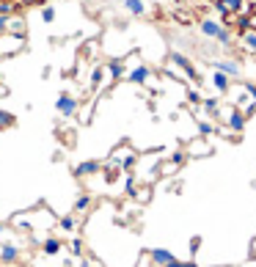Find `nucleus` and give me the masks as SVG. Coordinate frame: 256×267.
I'll list each match as a JSON object with an SVG mask.
<instances>
[{
  "mask_svg": "<svg viewBox=\"0 0 256 267\" xmlns=\"http://www.w3.org/2000/svg\"><path fill=\"white\" fill-rule=\"evenodd\" d=\"M199 30H201V36L218 42L221 47H231V28H226L223 22L212 20V17H204V20L199 22Z\"/></svg>",
  "mask_w": 256,
  "mask_h": 267,
  "instance_id": "f257e3e1",
  "label": "nucleus"
},
{
  "mask_svg": "<svg viewBox=\"0 0 256 267\" xmlns=\"http://www.w3.org/2000/svg\"><path fill=\"white\" fill-rule=\"evenodd\" d=\"M77 97H72L69 91H61L58 94V99H56V110H58V116H63V119H72V116H77Z\"/></svg>",
  "mask_w": 256,
  "mask_h": 267,
  "instance_id": "f03ea898",
  "label": "nucleus"
},
{
  "mask_svg": "<svg viewBox=\"0 0 256 267\" xmlns=\"http://www.w3.org/2000/svg\"><path fill=\"white\" fill-rule=\"evenodd\" d=\"M215 11L221 17H234L242 11V6H245V0H212Z\"/></svg>",
  "mask_w": 256,
  "mask_h": 267,
  "instance_id": "7ed1b4c3",
  "label": "nucleus"
},
{
  "mask_svg": "<svg viewBox=\"0 0 256 267\" xmlns=\"http://www.w3.org/2000/svg\"><path fill=\"white\" fill-rule=\"evenodd\" d=\"M168 58H171V63H176V66H179V69L185 72V75H187L190 80H196V83L201 80V78H199V72H196V66L190 63V58H187V55H182V53H176V50H173V53H171Z\"/></svg>",
  "mask_w": 256,
  "mask_h": 267,
  "instance_id": "20e7f679",
  "label": "nucleus"
},
{
  "mask_svg": "<svg viewBox=\"0 0 256 267\" xmlns=\"http://www.w3.org/2000/svg\"><path fill=\"white\" fill-rule=\"evenodd\" d=\"M20 256H22V248L17 245V242H3V245H0V262H3V265H17V262H20Z\"/></svg>",
  "mask_w": 256,
  "mask_h": 267,
  "instance_id": "39448f33",
  "label": "nucleus"
},
{
  "mask_svg": "<svg viewBox=\"0 0 256 267\" xmlns=\"http://www.w3.org/2000/svg\"><path fill=\"white\" fill-rule=\"evenodd\" d=\"M149 259H152V265H157V267H171L173 262H176V256H173L168 248H152V251H149Z\"/></svg>",
  "mask_w": 256,
  "mask_h": 267,
  "instance_id": "423d86ee",
  "label": "nucleus"
},
{
  "mask_svg": "<svg viewBox=\"0 0 256 267\" xmlns=\"http://www.w3.org/2000/svg\"><path fill=\"white\" fill-rule=\"evenodd\" d=\"M102 171V162L99 160H83L80 165H75V176L77 179H88V176L99 174Z\"/></svg>",
  "mask_w": 256,
  "mask_h": 267,
  "instance_id": "0eeeda50",
  "label": "nucleus"
},
{
  "mask_svg": "<svg viewBox=\"0 0 256 267\" xmlns=\"http://www.w3.org/2000/svg\"><path fill=\"white\" fill-rule=\"evenodd\" d=\"M149 78H152V69H149L146 63H138L135 69H130V72H127V80H130L132 85H143Z\"/></svg>",
  "mask_w": 256,
  "mask_h": 267,
  "instance_id": "6e6552de",
  "label": "nucleus"
},
{
  "mask_svg": "<svg viewBox=\"0 0 256 267\" xmlns=\"http://www.w3.org/2000/svg\"><path fill=\"white\" fill-rule=\"evenodd\" d=\"M212 69L215 72H223L226 78H240V75H242V66L237 61H212Z\"/></svg>",
  "mask_w": 256,
  "mask_h": 267,
  "instance_id": "1a4fd4ad",
  "label": "nucleus"
},
{
  "mask_svg": "<svg viewBox=\"0 0 256 267\" xmlns=\"http://www.w3.org/2000/svg\"><path fill=\"white\" fill-rule=\"evenodd\" d=\"M91 207H94V196L91 193H80V196L75 198V207H72V212L75 215H83V212H88Z\"/></svg>",
  "mask_w": 256,
  "mask_h": 267,
  "instance_id": "9d476101",
  "label": "nucleus"
},
{
  "mask_svg": "<svg viewBox=\"0 0 256 267\" xmlns=\"http://www.w3.org/2000/svg\"><path fill=\"white\" fill-rule=\"evenodd\" d=\"M245 113L240 110V107H234V110L228 113V130H234V133H242L245 130Z\"/></svg>",
  "mask_w": 256,
  "mask_h": 267,
  "instance_id": "9b49d317",
  "label": "nucleus"
},
{
  "mask_svg": "<svg viewBox=\"0 0 256 267\" xmlns=\"http://www.w3.org/2000/svg\"><path fill=\"white\" fill-rule=\"evenodd\" d=\"M121 6H124V11L127 14H132V17H143L146 14V3L143 0H121Z\"/></svg>",
  "mask_w": 256,
  "mask_h": 267,
  "instance_id": "f8f14e48",
  "label": "nucleus"
},
{
  "mask_svg": "<svg viewBox=\"0 0 256 267\" xmlns=\"http://www.w3.org/2000/svg\"><path fill=\"white\" fill-rule=\"evenodd\" d=\"M105 72H108L113 80H118V78H124V75H127V66H124V61H121V58H116V61H111L108 66H105Z\"/></svg>",
  "mask_w": 256,
  "mask_h": 267,
  "instance_id": "ddd939ff",
  "label": "nucleus"
},
{
  "mask_svg": "<svg viewBox=\"0 0 256 267\" xmlns=\"http://www.w3.org/2000/svg\"><path fill=\"white\" fill-rule=\"evenodd\" d=\"M61 248H63V240H58V237H47L42 242V253H47V256H56V253H61Z\"/></svg>",
  "mask_w": 256,
  "mask_h": 267,
  "instance_id": "4468645a",
  "label": "nucleus"
},
{
  "mask_svg": "<svg viewBox=\"0 0 256 267\" xmlns=\"http://www.w3.org/2000/svg\"><path fill=\"white\" fill-rule=\"evenodd\" d=\"M212 152V146H209L207 141H193L190 146H187V157L193 155V157H204V155H209Z\"/></svg>",
  "mask_w": 256,
  "mask_h": 267,
  "instance_id": "2eb2a0df",
  "label": "nucleus"
},
{
  "mask_svg": "<svg viewBox=\"0 0 256 267\" xmlns=\"http://www.w3.org/2000/svg\"><path fill=\"white\" fill-rule=\"evenodd\" d=\"M212 85L218 94H228V78L223 72H212Z\"/></svg>",
  "mask_w": 256,
  "mask_h": 267,
  "instance_id": "dca6fc26",
  "label": "nucleus"
},
{
  "mask_svg": "<svg viewBox=\"0 0 256 267\" xmlns=\"http://www.w3.org/2000/svg\"><path fill=\"white\" fill-rule=\"evenodd\" d=\"M201 107H204V113H207V116H218V107H221V99L218 97H209V99H204V102H201Z\"/></svg>",
  "mask_w": 256,
  "mask_h": 267,
  "instance_id": "f3484780",
  "label": "nucleus"
},
{
  "mask_svg": "<svg viewBox=\"0 0 256 267\" xmlns=\"http://www.w3.org/2000/svg\"><path fill=\"white\" fill-rule=\"evenodd\" d=\"M58 229H61V232H75L77 229V218L75 215H63V218H58Z\"/></svg>",
  "mask_w": 256,
  "mask_h": 267,
  "instance_id": "a211bd4d",
  "label": "nucleus"
},
{
  "mask_svg": "<svg viewBox=\"0 0 256 267\" xmlns=\"http://www.w3.org/2000/svg\"><path fill=\"white\" fill-rule=\"evenodd\" d=\"M242 47H245V53H256V30L242 33Z\"/></svg>",
  "mask_w": 256,
  "mask_h": 267,
  "instance_id": "6ab92c4d",
  "label": "nucleus"
},
{
  "mask_svg": "<svg viewBox=\"0 0 256 267\" xmlns=\"http://www.w3.org/2000/svg\"><path fill=\"white\" fill-rule=\"evenodd\" d=\"M102 78H105V66H97V69L91 72V91H97L99 85H102Z\"/></svg>",
  "mask_w": 256,
  "mask_h": 267,
  "instance_id": "aec40b11",
  "label": "nucleus"
},
{
  "mask_svg": "<svg viewBox=\"0 0 256 267\" xmlns=\"http://www.w3.org/2000/svg\"><path fill=\"white\" fill-rule=\"evenodd\" d=\"M251 25H254V22H251L248 14H240V17H237V28H240V33H248V30H254Z\"/></svg>",
  "mask_w": 256,
  "mask_h": 267,
  "instance_id": "412c9836",
  "label": "nucleus"
},
{
  "mask_svg": "<svg viewBox=\"0 0 256 267\" xmlns=\"http://www.w3.org/2000/svg\"><path fill=\"white\" fill-rule=\"evenodd\" d=\"M14 116H11V113L8 110H0V130H8V127H14Z\"/></svg>",
  "mask_w": 256,
  "mask_h": 267,
  "instance_id": "4be33fe9",
  "label": "nucleus"
},
{
  "mask_svg": "<svg viewBox=\"0 0 256 267\" xmlns=\"http://www.w3.org/2000/svg\"><path fill=\"white\" fill-rule=\"evenodd\" d=\"M124 187H127V196H138V187H135V174H127L124 176Z\"/></svg>",
  "mask_w": 256,
  "mask_h": 267,
  "instance_id": "5701e85b",
  "label": "nucleus"
},
{
  "mask_svg": "<svg viewBox=\"0 0 256 267\" xmlns=\"http://www.w3.org/2000/svg\"><path fill=\"white\" fill-rule=\"evenodd\" d=\"M185 160H187V152H182V149L171 155V165H173V168H179V165H185Z\"/></svg>",
  "mask_w": 256,
  "mask_h": 267,
  "instance_id": "b1692460",
  "label": "nucleus"
},
{
  "mask_svg": "<svg viewBox=\"0 0 256 267\" xmlns=\"http://www.w3.org/2000/svg\"><path fill=\"white\" fill-rule=\"evenodd\" d=\"M69 251H72V256H80V253H83V240L75 237V240L69 242Z\"/></svg>",
  "mask_w": 256,
  "mask_h": 267,
  "instance_id": "393cba45",
  "label": "nucleus"
},
{
  "mask_svg": "<svg viewBox=\"0 0 256 267\" xmlns=\"http://www.w3.org/2000/svg\"><path fill=\"white\" fill-rule=\"evenodd\" d=\"M199 133L204 135V138H209V135L215 133V124H209V121H199Z\"/></svg>",
  "mask_w": 256,
  "mask_h": 267,
  "instance_id": "a878e982",
  "label": "nucleus"
},
{
  "mask_svg": "<svg viewBox=\"0 0 256 267\" xmlns=\"http://www.w3.org/2000/svg\"><path fill=\"white\" fill-rule=\"evenodd\" d=\"M42 20L44 22H56V8H53V6H44L42 8Z\"/></svg>",
  "mask_w": 256,
  "mask_h": 267,
  "instance_id": "bb28decb",
  "label": "nucleus"
},
{
  "mask_svg": "<svg viewBox=\"0 0 256 267\" xmlns=\"http://www.w3.org/2000/svg\"><path fill=\"white\" fill-rule=\"evenodd\" d=\"M14 14V3H0V17H11Z\"/></svg>",
  "mask_w": 256,
  "mask_h": 267,
  "instance_id": "cd10ccee",
  "label": "nucleus"
},
{
  "mask_svg": "<svg viewBox=\"0 0 256 267\" xmlns=\"http://www.w3.org/2000/svg\"><path fill=\"white\" fill-rule=\"evenodd\" d=\"M187 102H190V105H201L204 99H201V94H199V91H187Z\"/></svg>",
  "mask_w": 256,
  "mask_h": 267,
  "instance_id": "c85d7f7f",
  "label": "nucleus"
},
{
  "mask_svg": "<svg viewBox=\"0 0 256 267\" xmlns=\"http://www.w3.org/2000/svg\"><path fill=\"white\" fill-rule=\"evenodd\" d=\"M8 33V17H0V39Z\"/></svg>",
  "mask_w": 256,
  "mask_h": 267,
  "instance_id": "c756f323",
  "label": "nucleus"
},
{
  "mask_svg": "<svg viewBox=\"0 0 256 267\" xmlns=\"http://www.w3.org/2000/svg\"><path fill=\"white\" fill-rule=\"evenodd\" d=\"M199 248H201V237H193L190 240V253H196Z\"/></svg>",
  "mask_w": 256,
  "mask_h": 267,
  "instance_id": "7c9ffc66",
  "label": "nucleus"
},
{
  "mask_svg": "<svg viewBox=\"0 0 256 267\" xmlns=\"http://www.w3.org/2000/svg\"><path fill=\"white\" fill-rule=\"evenodd\" d=\"M245 91H248V97L256 102V85H254V83H245Z\"/></svg>",
  "mask_w": 256,
  "mask_h": 267,
  "instance_id": "2f4dec72",
  "label": "nucleus"
},
{
  "mask_svg": "<svg viewBox=\"0 0 256 267\" xmlns=\"http://www.w3.org/2000/svg\"><path fill=\"white\" fill-rule=\"evenodd\" d=\"M171 267H199V265H196V262H179V259H176Z\"/></svg>",
  "mask_w": 256,
  "mask_h": 267,
  "instance_id": "473e14b6",
  "label": "nucleus"
},
{
  "mask_svg": "<svg viewBox=\"0 0 256 267\" xmlns=\"http://www.w3.org/2000/svg\"><path fill=\"white\" fill-rule=\"evenodd\" d=\"M8 232V223H3V220H0V242H3V234Z\"/></svg>",
  "mask_w": 256,
  "mask_h": 267,
  "instance_id": "72a5a7b5",
  "label": "nucleus"
},
{
  "mask_svg": "<svg viewBox=\"0 0 256 267\" xmlns=\"http://www.w3.org/2000/svg\"><path fill=\"white\" fill-rule=\"evenodd\" d=\"M201 3H212V0H201Z\"/></svg>",
  "mask_w": 256,
  "mask_h": 267,
  "instance_id": "f704fd0d",
  "label": "nucleus"
}]
</instances>
